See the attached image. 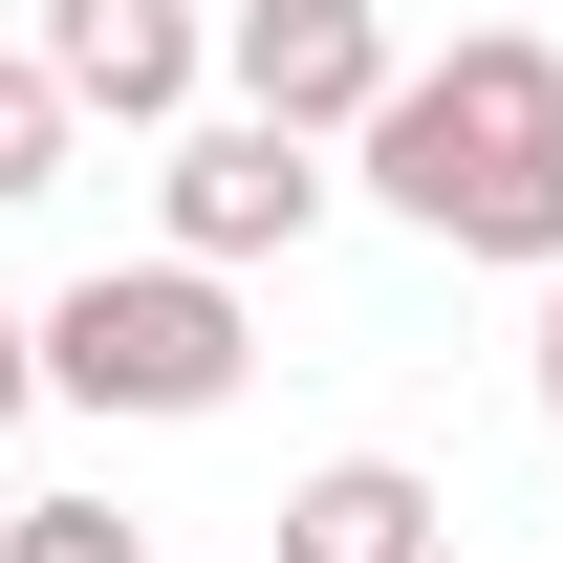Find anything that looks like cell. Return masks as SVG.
Returning a JSON list of instances; mask_svg holds the SVG:
<instances>
[{"instance_id":"6da1fadb","label":"cell","mask_w":563,"mask_h":563,"mask_svg":"<svg viewBox=\"0 0 563 563\" xmlns=\"http://www.w3.org/2000/svg\"><path fill=\"white\" fill-rule=\"evenodd\" d=\"M368 196L412 239H455V261H542L563 282V66L520 22H477L455 66H412L368 109Z\"/></svg>"},{"instance_id":"7a4b0ae2","label":"cell","mask_w":563,"mask_h":563,"mask_svg":"<svg viewBox=\"0 0 563 563\" xmlns=\"http://www.w3.org/2000/svg\"><path fill=\"white\" fill-rule=\"evenodd\" d=\"M44 390L66 412H217L239 390V282L217 261H87L44 303Z\"/></svg>"},{"instance_id":"3957f363","label":"cell","mask_w":563,"mask_h":563,"mask_svg":"<svg viewBox=\"0 0 563 563\" xmlns=\"http://www.w3.org/2000/svg\"><path fill=\"white\" fill-rule=\"evenodd\" d=\"M152 196H174V261H282V239H303V217H325V131H282V109H217V131H174V174H152Z\"/></svg>"},{"instance_id":"277c9868","label":"cell","mask_w":563,"mask_h":563,"mask_svg":"<svg viewBox=\"0 0 563 563\" xmlns=\"http://www.w3.org/2000/svg\"><path fill=\"white\" fill-rule=\"evenodd\" d=\"M217 66H239V109H282V131H368V109L412 87L368 0H239V22H217Z\"/></svg>"},{"instance_id":"5b68a950","label":"cell","mask_w":563,"mask_h":563,"mask_svg":"<svg viewBox=\"0 0 563 563\" xmlns=\"http://www.w3.org/2000/svg\"><path fill=\"white\" fill-rule=\"evenodd\" d=\"M44 66H66V109H109V131H174L196 109V0H44Z\"/></svg>"},{"instance_id":"8992f818","label":"cell","mask_w":563,"mask_h":563,"mask_svg":"<svg viewBox=\"0 0 563 563\" xmlns=\"http://www.w3.org/2000/svg\"><path fill=\"white\" fill-rule=\"evenodd\" d=\"M282 563H433V477L412 455H325L282 498Z\"/></svg>"},{"instance_id":"52a82bcc","label":"cell","mask_w":563,"mask_h":563,"mask_svg":"<svg viewBox=\"0 0 563 563\" xmlns=\"http://www.w3.org/2000/svg\"><path fill=\"white\" fill-rule=\"evenodd\" d=\"M66 131H87V109H66V66H44V44H0V217L66 174Z\"/></svg>"},{"instance_id":"ba28073f","label":"cell","mask_w":563,"mask_h":563,"mask_svg":"<svg viewBox=\"0 0 563 563\" xmlns=\"http://www.w3.org/2000/svg\"><path fill=\"white\" fill-rule=\"evenodd\" d=\"M0 563H152V520H109V498H22Z\"/></svg>"},{"instance_id":"9c48e42d","label":"cell","mask_w":563,"mask_h":563,"mask_svg":"<svg viewBox=\"0 0 563 563\" xmlns=\"http://www.w3.org/2000/svg\"><path fill=\"white\" fill-rule=\"evenodd\" d=\"M22 390H44V325H22V303H0V433H22Z\"/></svg>"},{"instance_id":"30bf717a","label":"cell","mask_w":563,"mask_h":563,"mask_svg":"<svg viewBox=\"0 0 563 563\" xmlns=\"http://www.w3.org/2000/svg\"><path fill=\"white\" fill-rule=\"evenodd\" d=\"M542 412H563V282H542Z\"/></svg>"},{"instance_id":"8fae6325","label":"cell","mask_w":563,"mask_h":563,"mask_svg":"<svg viewBox=\"0 0 563 563\" xmlns=\"http://www.w3.org/2000/svg\"><path fill=\"white\" fill-rule=\"evenodd\" d=\"M0 520H22V498H0Z\"/></svg>"},{"instance_id":"7c38bea8","label":"cell","mask_w":563,"mask_h":563,"mask_svg":"<svg viewBox=\"0 0 563 563\" xmlns=\"http://www.w3.org/2000/svg\"><path fill=\"white\" fill-rule=\"evenodd\" d=\"M261 563H282V542H261Z\"/></svg>"}]
</instances>
